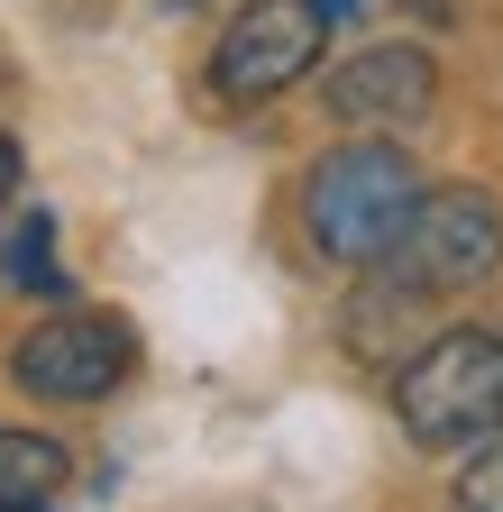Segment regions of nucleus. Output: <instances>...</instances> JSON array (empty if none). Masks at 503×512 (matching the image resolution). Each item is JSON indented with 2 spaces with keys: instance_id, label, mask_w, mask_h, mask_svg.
Segmentation results:
<instances>
[{
  "instance_id": "nucleus-8",
  "label": "nucleus",
  "mask_w": 503,
  "mask_h": 512,
  "mask_svg": "<svg viewBox=\"0 0 503 512\" xmlns=\"http://www.w3.org/2000/svg\"><path fill=\"white\" fill-rule=\"evenodd\" d=\"M0 266H10V284H37V293H55V284H65V275H55V220H46V211H28Z\"/></svg>"
},
{
  "instance_id": "nucleus-1",
  "label": "nucleus",
  "mask_w": 503,
  "mask_h": 512,
  "mask_svg": "<svg viewBox=\"0 0 503 512\" xmlns=\"http://www.w3.org/2000/svg\"><path fill=\"white\" fill-rule=\"evenodd\" d=\"M421 202V174L394 138H348L311 165L302 183V220H311V247L339 256V266H385V247L403 238Z\"/></svg>"
},
{
  "instance_id": "nucleus-5",
  "label": "nucleus",
  "mask_w": 503,
  "mask_h": 512,
  "mask_svg": "<svg viewBox=\"0 0 503 512\" xmlns=\"http://www.w3.org/2000/svg\"><path fill=\"white\" fill-rule=\"evenodd\" d=\"M129 366H138V339H129L119 311H55L10 357L19 394H37V403H101V394L129 384Z\"/></svg>"
},
{
  "instance_id": "nucleus-6",
  "label": "nucleus",
  "mask_w": 503,
  "mask_h": 512,
  "mask_svg": "<svg viewBox=\"0 0 503 512\" xmlns=\"http://www.w3.org/2000/svg\"><path fill=\"white\" fill-rule=\"evenodd\" d=\"M439 101V64L421 46H357L330 74V119L348 128H412Z\"/></svg>"
},
{
  "instance_id": "nucleus-2",
  "label": "nucleus",
  "mask_w": 503,
  "mask_h": 512,
  "mask_svg": "<svg viewBox=\"0 0 503 512\" xmlns=\"http://www.w3.org/2000/svg\"><path fill=\"white\" fill-rule=\"evenodd\" d=\"M394 421L412 448H476L503 430V339L494 330H439L403 384H394Z\"/></svg>"
},
{
  "instance_id": "nucleus-4",
  "label": "nucleus",
  "mask_w": 503,
  "mask_h": 512,
  "mask_svg": "<svg viewBox=\"0 0 503 512\" xmlns=\"http://www.w3.org/2000/svg\"><path fill=\"white\" fill-rule=\"evenodd\" d=\"M330 46V0H247L211 46V92L229 110H257L275 92H293Z\"/></svg>"
},
{
  "instance_id": "nucleus-3",
  "label": "nucleus",
  "mask_w": 503,
  "mask_h": 512,
  "mask_svg": "<svg viewBox=\"0 0 503 512\" xmlns=\"http://www.w3.org/2000/svg\"><path fill=\"white\" fill-rule=\"evenodd\" d=\"M385 266H394L403 293H476L503 266V211H494V192H476V183L421 192L403 238L385 247Z\"/></svg>"
},
{
  "instance_id": "nucleus-7",
  "label": "nucleus",
  "mask_w": 503,
  "mask_h": 512,
  "mask_svg": "<svg viewBox=\"0 0 503 512\" xmlns=\"http://www.w3.org/2000/svg\"><path fill=\"white\" fill-rule=\"evenodd\" d=\"M74 476L65 439H37V430H0V512H28V503H55Z\"/></svg>"
},
{
  "instance_id": "nucleus-10",
  "label": "nucleus",
  "mask_w": 503,
  "mask_h": 512,
  "mask_svg": "<svg viewBox=\"0 0 503 512\" xmlns=\"http://www.w3.org/2000/svg\"><path fill=\"white\" fill-rule=\"evenodd\" d=\"M10 202H19V147L0 138V211H10Z\"/></svg>"
},
{
  "instance_id": "nucleus-9",
  "label": "nucleus",
  "mask_w": 503,
  "mask_h": 512,
  "mask_svg": "<svg viewBox=\"0 0 503 512\" xmlns=\"http://www.w3.org/2000/svg\"><path fill=\"white\" fill-rule=\"evenodd\" d=\"M449 503H458V512H503V439H485L476 458H467V476H458Z\"/></svg>"
}]
</instances>
